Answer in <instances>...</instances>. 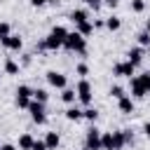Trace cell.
Returning <instances> with one entry per match:
<instances>
[{
    "mask_svg": "<svg viewBox=\"0 0 150 150\" xmlns=\"http://www.w3.org/2000/svg\"><path fill=\"white\" fill-rule=\"evenodd\" d=\"M63 49L70 52V54L87 56V38H82L77 30H68V35H66V40H63Z\"/></svg>",
    "mask_w": 150,
    "mask_h": 150,
    "instance_id": "1",
    "label": "cell"
},
{
    "mask_svg": "<svg viewBox=\"0 0 150 150\" xmlns=\"http://www.w3.org/2000/svg\"><path fill=\"white\" fill-rule=\"evenodd\" d=\"M75 94H77V103H80L82 108H87V105L94 103V84H91L87 77H80V80H77Z\"/></svg>",
    "mask_w": 150,
    "mask_h": 150,
    "instance_id": "2",
    "label": "cell"
},
{
    "mask_svg": "<svg viewBox=\"0 0 150 150\" xmlns=\"http://www.w3.org/2000/svg\"><path fill=\"white\" fill-rule=\"evenodd\" d=\"M26 110L30 112L33 124H38V127H45V124H47V105H45V103H40V101H35V98H30V103H28V108H26Z\"/></svg>",
    "mask_w": 150,
    "mask_h": 150,
    "instance_id": "3",
    "label": "cell"
},
{
    "mask_svg": "<svg viewBox=\"0 0 150 150\" xmlns=\"http://www.w3.org/2000/svg\"><path fill=\"white\" fill-rule=\"evenodd\" d=\"M30 98H33V87H28V84H19L16 91H14V105H16L19 110H26L28 103H30Z\"/></svg>",
    "mask_w": 150,
    "mask_h": 150,
    "instance_id": "4",
    "label": "cell"
},
{
    "mask_svg": "<svg viewBox=\"0 0 150 150\" xmlns=\"http://www.w3.org/2000/svg\"><path fill=\"white\" fill-rule=\"evenodd\" d=\"M35 49H38V52H59V49H63V42H61L54 33H47V35L35 45Z\"/></svg>",
    "mask_w": 150,
    "mask_h": 150,
    "instance_id": "5",
    "label": "cell"
},
{
    "mask_svg": "<svg viewBox=\"0 0 150 150\" xmlns=\"http://www.w3.org/2000/svg\"><path fill=\"white\" fill-rule=\"evenodd\" d=\"M45 80H47V84L52 87V89H63V87H68V75L66 73H61V70H47L45 73Z\"/></svg>",
    "mask_w": 150,
    "mask_h": 150,
    "instance_id": "6",
    "label": "cell"
},
{
    "mask_svg": "<svg viewBox=\"0 0 150 150\" xmlns=\"http://www.w3.org/2000/svg\"><path fill=\"white\" fill-rule=\"evenodd\" d=\"M112 75L115 77H127V80H131L134 75H136V66L131 63V61H117V63H112Z\"/></svg>",
    "mask_w": 150,
    "mask_h": 150,
    "instance_id": "7",
    "label": "cell"
},
{
    "mask_svg": "<svg viewBox=\"0 0 150 150\" xmlns=\"http://www.w3.org/2000/svg\"><path fill=\"white\" fill-rule=\"evenodd\" d=\"M0 47H2V49H7V52H16V54H19V52L23 49V38H21V35H16V33H9L7 38H2V40H0Z\"/></svg>",
    "mask_w": 150,
    "mask_h": 150,
    "instance_id": "8",
    "label": "cell"
},
{
    "mask_svg": "<svg viewBox=\"0 0 150 150\" xmlns=\"http://www.w3.org/2000/svg\"><path fill=\"white\" fill-rule=\"evenodd\" d=\"M84 145H87L89 150H101V129H98L96 124H91V127L87 129V134H84Z\"/></svg>",
    "mask_w": 150,
    "mask_h": 150,
    "instance_id": "9",
    "label": "cell"
},
{
    "mask_svg": "<svg viewBox=\"0 0 150 150\" xmlns=\"http://www.w3.org/2000/svg\"><path fill=\"white\" fill-rule=\"evenodd\" d=\"M124 56H127V61H131V63L138 68V66L143 63V59H145V49H143V47H138V45H134V47H129V49H127V54H124Z\"/></svg>",
    "mask_w": 150,
    "mask_h": 150,
    "instance_id": "10",
    "label": "cell"
},
{
    "mask_svg": "<svg viewBox=\"0 0 150 150\" xmlns=\"http://www.w3.org/2000/svg\"><path fill=\"white\" fill-rule=\"evenodd\" d=\"M68 19L77 26V23H84V21H91V14H89V9L87 7H75V9H70V14H68Z\"/></svg>",
    "mask_w": 150,
    "mask_h": 150,
    "instance_id": "11",
    "label": "cell"
},
{
    "mask_svg": "<svg viewBox=\"0 0 150 150\" xmlns=\"http://www.w3.org/2000/svg\"><path fill=\"white\" fill-rule=\"evenodd\" d=\"M129 82H131V87H129V96H131L134 101H141V98H145V87H143V82H141L136 75H134Z\"/></svg>",
    "mask_w": 150,
    "mask_h": 150,
    "instance_id": "12",
    "label": "cell"
},
{
    "mask_svg": "<svg viewBox=\"0 0 150 150\" xmlns=\"http://www.w3.org/2000/svg\"><path fill=\"white\" fill-rule=\"evenodd\" d=\"M117 110H120L122 115H134V110H136V101L127 94V96H122V98L117 101Z\"/></svg>",
    "mask_w": 150,
    "mask_h": 150,
    "instance_id": "13",
    "label": "cell"
},
{
    "mask_svg": "<svg viewBox=\"0 0 150 150\" xmlns=\"http://www.w3.org/2000/svg\"><path fill=\"white\" fill-rule=\"evenodd\" d=\"M2 73L5 75H19L21 73V66H19V61H14L12 56H5V61H2Z\"/></svg>",
    "mask_w": 150,
    "mask_h": 150,
    "instance_id": "14",
    "label": "cell"
},
{
    "mask_svg": "<svg viewBox=\"0 0 150 150\" xmlns=\"http://www.w3.org/2000/svg\"><path fill=\"white\" fill-rule=\"evenodd\" d=\"M42 141H45L47 150H59V145H61V134H59V131H47Z\"/></svg>",
    "mask_w": 150,
    "mask_h": 150,
    "instance_id": "15",
    "label": "cell"
},
{
    "mask_svg": "<svg viewBox=\"0 0 150 150\" xmlns=\"http://www.w3.org/2000/svg\"><path fill=\"white\" fill-rule=\"evenodd\" d=\"M59 98H61L66 105H73V103H77V94H75V87H63V89H61V94H59Z\"/></svg>",
    "mask_w": 150,
    "mask_h": 150,
    "instance_id": "16",
    "label": "cell"
},
{
    "mask_svg": "<svg viewBox=\"0 0 150 150\" xmlns=\"http://www.w3.org/2000/svg\"><path fill=\"white\" fill-rule=\"evenodd\" d=\"M63 117H66L68 122H80V120H82V108L73 103V105H68V108L63 110Z\"/></svg>",
    "mask_w": 150,
    "mask_h": 150,
    "instance_id": "17",
    "label": "cell"
},
{
    "mask_svg": "<svg viewBox=\"0 0 150 150\" xmlns=\"http://www.w3.org/2000/svg\"><path fill=\"white\" fill-rule=\"evenodd\" d=\"M33 141H35V136L28 134V131H23V134L19 136V141H16V148H19V150H30V148H33Z\"/></svg>",
    "mask_w": 150,
    "mask_h": 150,
    "instance_id": "18",
    "label": "cell"
},
{
    "mask_svg": "<svg viewBox=\"0 0 150 150\" xmlns=\"http://www.w3.org/2000/svg\"><path fill=\"white\" fill-rule=\"evenodd\" d=\"M101 117V112L94 108V105H87V108H82V120H87L89 124H96V120Z\"/></svg>",
    "mask_w": 150,
    "mask_h": 150,
    "instance_id": "19",
    "label": "cell"
},
{
    "mask_svg": "<svg viewBox=\"0 0 150 150\" xmlns=\"http://www.w3.org/2000/svg\"><path fill=\"white\" fill-rule=\"evenodd\" d=\"M105 28H108L110 33H117V30L122 28V19H120L117 14H110V16H105Z\"/></svg>",
    "mask_w": 150,
    "mask_h": 150,
    "instance_id": "20",
    "label": "cell"
},
{
    "mask_svg": "<svg viewBox=\"0 0 150 150\" xmlns=\"http://www.w3.org/2000/svg\"><path fill=\"white\" fill-rule=\"evenodd\" d=\"M33 98L47 105V103H49V89H45V87H35V89H33Z\"/></svg>",
    "mask_w": 150,
    "mask_h": 150,
    "instance_id": "21",
    "label": "cell"
},
{
    "mask_svg": "<svg viewBox=\"0 0 150 150\" xmlns=\"http://www.w3.org/2000/svg\"><path fill=\"white\" fill-rule=\"evenodd\" d=\"M75 30L82 35V38H89V35H94V23L91 21H84V23H77L75 26Z\"/></svg>",
    "mask_w": 150,
    "mask_h": 150,
    "instance_id": "22",
    "label": "cell"
},
{
    "mask_svg": "<svg viewBox=\"0 0 150 150\" xmlns=\"http://www.w3.org/2000/svg\"><path fill=\"white\" fill-rule=\"evenodd\" d=\"M136 45L143 49H150V33L148 30H138L136 33Z\"/></svg>",
    "mask_w": 150,
    "mask_h": 150,
    "instance_id": "23",
    "label": "cell"
},
{
    "mask_svg": "<svg viewBox=\"0 0 150 150\" xmlns=\"http://www.w3.org/2000/svg\"><path fill=\"white\" fill-rule=\"evenodd\" d=\"M108 96H110V98H115V101H120L122 96H127V89H124L122 84H112V87L108 89Z\"/></svg>",
    "mask_w": 150,
    "mask_h": 150,
    "instance_id": "24",
    "label": "cell"
},
{
    "mask_svg": "<svg viewBox=\"0 0 150 150\" xmlns=\"http://www.w3.org/2000/svg\"><path fill=\"white\" fill-rule=\"evenodd\" d=\"M101 150H112V131H101Z\"/></svg>",
    "mask_w": 150,
    "mask_h": 150,
    "instance_id": "25",
    "label": "cell"
},
{
    "mask_svg": "<svg viewBox=\"0 0 150 150\" xmlns=\"http://www.w3.org/2000/svg\"><path fill=\"white\" fill-rule=\"evenodd\" d=\"M89 73H91V68H89V63H87V61L75 63V75H77V77H87Z\"/></svg>",
    "mask_w": 150,
    "mask_h": 150,
    "instance_id": "26",
    "label": "cell"
},
{
    "mask_svg": "<svg viewBox=\"0 0 150 150\" xmlns=\"http://www.w3.org/2000/svg\"><path fill=\"white\" fill-rule=\"evenodd\" d=\"M129 7H131V12H134V14H143V12H145V7H148V2H145V0H131V2H129Z\"/></svg>",
    "mask_w": 150,
    "mask_h": 150,
    "instance_id": "27",
    "label": "cell"
},
{
    "mask_svg": "<svg viewBox=\"0 0 150 150\" xmlns=\"http://www.w3.org/2000/svg\"><path fill=\"white\" fill-rule=\"evenodd\" d=\"M82 5H84L89 12H91V9H94V12H98V9L103 7V0H82Z\"/></svg>",
    "mask_w": 150,
    "mask_h": 150,
    "instance_id": "28",
    "label": "cell"
},
{
    "mask_svg": "<svg viewBox=\"0 0 150 150\" xmlns=\"http://www.w3.org/2000/svg\"><path fill=\"white\" fill-rule=\"evenodd\" d=\"M141 82H143V87H145V96H150V70H145V73H141V75H136Z\"/></svg>",
    "mask_w": 150,
    "mask_h": 150,
    "instance_id": "29",
    "label": "cell"
},
{
    "mask_svg": "<svg viewBox=\"0 0 150 150\" xmlns=\"http://www.w3.org/2000/svg\"><path fill=\"white\" fill-rule=\"evenodd\" d=\"M122 134H124V141H127V145H131L134 141H136V134H134V129H122Z\"/></svg>",
    "mask_w": 150,
    "mask_h": 150,
    "instance_id": "30",
    "label": "cell"
},
{
    "mask_svg": "<svg viewBox=\"0 0 150 150\" xmlns=\"http://www.w3.org/2000/svg\"><path fill=\"white\" fill-rule=\"evenodd\" d=\"M12 33V26H9V21H0V40L2 38H7Z\"/></svg>",
    "mask_w": 150,
    "mask_h": 150,
    "instance_id": "31",
    "label": "cell"
},
{
    "mask_svg": "<svg viewBox=\"0 0 150 150\" xmlns=\"http://www.w3.org/2000/svg\"><path fill=\"white\" fill-rule=\"evenodd\" d=\"M30 63H33V54H23V56H21V63H19V66H21V68H28Z\"/></svg>",
    "mask_w": 150,
    "mask_h": 150,
    "instance_id": "32",
    "label": "cell"
},
{
    "mask_svg": "<svg viewBox=\"0 0 150 150\" xmlns=\"http://www.w3.org/2000/svg\"><path fill=\"white\" fill-rule=\"evenodd\" d=\"M30 150H47V145H45V141H42V138H35Z\"/></svg>",
    "mask_w": 150,
    "mask_h": 150,
    "instance_id": "33",
    "label": "cell"
},
{
    "mask_svg": "<svg viewBox=\"0 0 150 150\" xmlns=\"http://www.w3.org/2000/svg\"><path fill=\"white\" fill-rule=\"evenodd\" d=\"M103 7H108V9H117V7H120V0H103Z\"/></svg>",
    "mask_w": 150,
    "mask_h": 150,
    "instance_id": "34",
    "label": "cell"
},
{
    "mask_svg": "<svg viewBox=\"0 0 150 150\" xmlns=\"http://www.w3.org/2000/svg\"><path fill=\"white\" fill-rule=\"evenodd\" d=\"M91 23H94V30H98V28H105V19H91Z\"/></svg>",
    "mask_w": 150,
    "mask_h": 150,
    "instance_id": "35",
    "label": "cell"
},
{
    "mask_svg": "<svg viewBox=\"0 0 150 150\" xmlns=\"http://www.w3.org/2000/svg\"><path fill=\"white\" fill-rule=\"evenodd\" d=\"M141 134L150 141V122H143V127H141Z\"/></svg>",
    "mask_w": 150,
    "mask_h": 150,
    "instance_id": "36",
    "label": "cell"
},
{
    "mask_svg": "<svg viewBox=\"0 0 150 150\" xmlns=\"http://www.w3.org/2000/svg\"><path fill=\"white\" fill-rule=\"evenodd\" d=\"M28 5H30V7H38V9H40V7H45V5H47V0H28Z\"/></svg>",
    "mask_w": 150,
    "mask_h": 150,
    "instance_id": "37",
    "label": "cell"
},
{
    "mask_svg": "<svg viewBox=\"0 0 150 150\" xmlns=\"http://www.w3.org/2000/svg\"><path fill=\"white\" fill-rule=\"evenodd\" d=\"M0 150H19L16 143H0Z\"/></svg>",
    "mask_w": 150,
    "mask_h": 150,
    "instance_id": "38",
    "label": "cell"
},
{
    "mask_svg": "<svg viewBox=\"0 0 150 150\" xmlns=\"http://www.w3.org/2000/svg\"><path fill=\"white\" fill-rule=\"evenodd\" d=\"M47 5H52V7H59V5H61V0H47Z\"/></svg>",
    "mask_w": 150,
    "mask_h": 150,
    "instance_id": "39",
    "label": "cell"
},
{
    "mask_svg": "<svg viewBox=\"0 0 150 150\" xmlns=\"http://www.w3.org/2000/svg\"><path fill=\"white\" fill-rule=\"evenodd\" d=\"M143 30H148V33H150V19H145V26H143Z\"/></svg>",
    "mask_w": 150,
    "mask_h": 150,
    "instance_id": "40",
    "label": "cell"
},
{
    "mask_svg": "<svg viewBox=\"0 0 150 150\" xmlns=\"http://www.w3.org/2000/svg\"><path fill=\"white\" fill-rule=\"evenodd\" d=\"M80 150H89V148H87V145H82V148H80Z\"/></svg>",
    "mask_w": 150,
    "mask_h": 150,
    "instance_id": "41",
    "label": "cell"
},
{
    "mask_svg": "<svg viewBox=\"0 0 150 150\" xmlns=\"http://www.w3.org/2000/svg\"><path fill=\"white\" fill-rule=\"evenodd\" d=\"M0 77H2V75H0Z\"/></svg>",
    "mask_w": 150,
    "mask_h": 150,
    "instance_id": "42",
    "label": "cell"
}]
</instances>
